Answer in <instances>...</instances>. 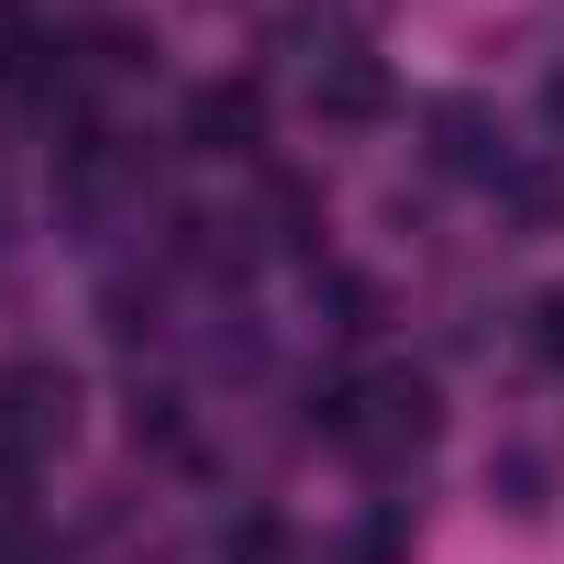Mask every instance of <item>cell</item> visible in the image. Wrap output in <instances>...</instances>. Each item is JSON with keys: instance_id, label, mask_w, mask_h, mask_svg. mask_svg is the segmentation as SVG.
<instances>
[{"instance_id": "obj_1", "label": "cell", "mask_w": 564, "mask_h": 564, "mask_svg": "<svg viewBox=\"0 0 564 564\" xmlns=\"http://www.w3.org/2000/svg\"><path fill=\"white\" fill-rule=\"evenodd\" d=\"M254 133V89H210L199 100V144H243Z\"/></svg>"}, {"instance_id": "obj_2", "label": "cell", "mask_w": 564, "mask_h": 564, "mask_svg": "<svg viewBox=\"0 0 564 564\" xmlns=\"http://www.w3.org/2000/svg\"><path fill=\"white\" fill-rule=\"evenodd\" d=\"M542 355H564V300H542Z\"/></svg>"}]
</instances>
